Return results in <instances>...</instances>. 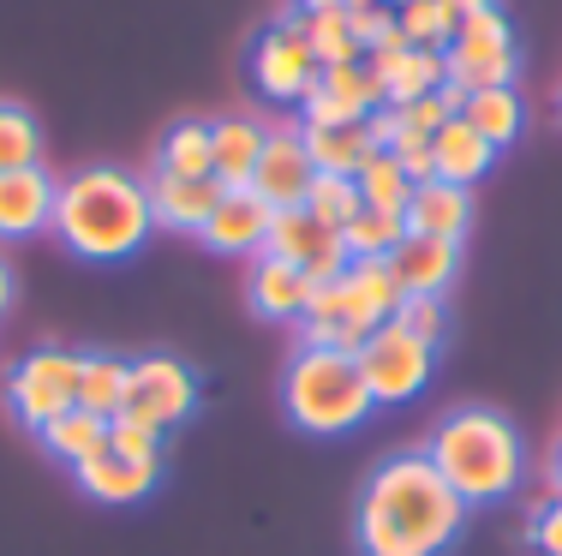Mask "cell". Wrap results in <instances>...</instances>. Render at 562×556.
<instances>
[{
	"instance_id": "obj_1",
	"label": "cell",
	"mask_w": 562,
	"mask_h": 556,
	"mask_svg": "<svg viewBox=\"0 0 562 556\" xmlns=\"http://www.w3.org/2000/svg\"><path fill=\"white\" fill-rule=\"evenodd\" d=\"M467 526V502L431 467L425 449L378 461L353 509V538L366 556H443Z\"/></svg>"
},
{
	"instance_id": "obj_2",
	"label": "cell",
	"mask_w": 562,
	"mask_h": 556,
	"mask_svg": "<svg viewBox=\"0 0 562 556\" xmlns=\"http://www.w3.org/2000/svg\"><path fill=\"white\" fill-rule=\"evenodd\" d=\"M48 228L66 240V251L90 263H114L126 251H138L150 240L156 216H150V192L138 174L114 162H90L78 174H66L55 185V222Z\"/></svg>"
},
{
	"instance_id": "obj_3",
	"label": "cell",
	"mask_w": 562,
	"mask_h": 556,
	"mask_svg": "<svg viewBox=\"0 0 562 556\" xmlns=\"http://www.w3.org/2000/svg\"><path fill=\"white\" fill-rule=\"evenodd\" d=\"M431 467L449 479V491L479 509V502H503L520 485V431L497 407H454L437 419L431 443H425Z\"/></svg>"
},
{
	"instance_id": "obj_4",
	"label": "cell",
	"mask_w": 562,
	"mask_h": 556,
	"mask_svg": "<svg viewBox=\"0 0 562 556\" xmlns=\"http://www.w3.org/2000/svg\"><path fill=\"white\" fill-rule=\"evenodd\" d=\"M401 282L390 270V258H353L341 270V282L317 287L312 306L300 317V348H336L359 353L371 341V329H383L401 311Z\"/></svg>"
},
{
	"instance_id": "obj_5",
	"label": "cell",
	"mask_w": 562,
	"mask_h": 556,
	"mask_svg": "<svg viewBox=\"0 0 562 556\" xmlns=\"http://www.w3.org/2000/svg\"><path fill=\"white\" fill-rule=\"evenodd\" d=\"M281 407L300 431L312 436H341V431H359L371 419V389L359 377V360L353 353H336V348H293L288 371H281Z\"/></svg>"
},
{
	"instance_id": "obj_6",
	"label": "cell",
	"mask_w": 562,
	"mask_h": 556,
	"mask_svg": "<svg viewBox=\"0 0 562 556\" xmlns=\"http://www.w3.org/2000/svg\"><path fill=\"white\" fill-rule=\"evenodd\" d=\"M78 371H85V353H66V348L24 353V360L7 371V407H12V419L36 436L48 419L72 413V407H78Z\"/></svg>"
},
{
	"instance_id": "obj_7",
	"label": "cell",
	"mask_w": 562,
	"mask_h": 556,
	"mask_svg": "<svg viewBox=\"0 0 562 556\" xmlns=\"http://www.w3.org/2000/svg\"><path fill=\"white\" fill-rule=\"evenodd\" d=\"M353 360H359V377H366L371 401H378V407H401V401H413V395L431 383L437 348H431V341H419V336H407V329L390 317L383 329H371V341L353 353Z\"/></svg>"
},
{
	"instance_id": "obj_8",
	"label": "cell",
	"mask_w": 562,
	"mask_h": 556,
	"mask_svg": "<svg viewBox=\"0 0 562 556\" xmlns=\"http://www.w3.org/2000/svg\"><path fill=\"white\" fill-rule=\"evenodd\" d=\"M317 55L300 31V12H281L276 24H263L251 36V84L263 90L270 102H305V90L317 84Z\"/></svg>"
},
{
	"instance_id": "obj_9",
	"label": "cell",
	"mask_w": 562,
	"mask_h": 556,
	"mask_svg": "<svg viewBox=\"0 0 562 556\" xmlns=\"http://www.w3.org/2000/svg\"><path fill=\"white\" fill-rule=\"evenodd\" d=\"M515 31H508V19L497 7L473 12V19H461V31H454L449 43V78L467 90H485V84H515Z\"/></svg>"
},
{
	"instance_id": "obj_10",
	"label": "cell",
	"mask_w": 562,
	"mask_h": 556,
	"mask_svg": "<svg viewBox=\"0 0 562 556\" xmlns=\"http://www.w3.org/2000/svg\"><path fill=\"white\" fill-rule=\"evenodd\" d=\"M192 407H198V371L186 360H173V353H144V360H132V377H126V413L132 419L168 431V425H180Z\"/></svg>"
},
{
	"instance_id": "obj_11",
	"label": "cell",
	"mask_w": 562,
	"mask_h": 556,
	"mask_svg": "<svg viewBox=\"0 0 562 556\" xmlns=\"http://www.w3.org/2000/svg\"><path fill=\"white\" fill-rule=\"evenodd\" d=\"M317 180V162L305 156V138H300V121H276L270 138H263V156L251 168V192L263 204L288 209V204H305V185Z\"/></svg>"
},
{
	"instance_id": "obj_12",
	"label": "cell",
	"mask_w": 562,
	"mask_h": 556,
	"mask_svg": "<svg viewBox=\"0 0 562 556\" xmlns=\"http://www.w3.org/2000/svg\"><path fill=\"white\" fill-rule=\"evenodd\" d=\"M144 192H150V216H156V222L198 234L210 216H216V204L227 197V185H222L216 174H168V168L150 162V174H144Z\"/></svg>"
},
{
	"instance_id": "obj_13",
	"label": "cell",
	"mask_w": 562,
	"mask_h": 556,
	"mask_svg": "<svg viewBox=\"0 0 562 556\" xmlns=\"http://www.w3.org/2000/svg\"><path fill=\"white\" fill-rule=\"evenodd\" d=\"M55 174L43 162L0 174V240H31L55 222Z\"/></svg>"
},
{
	"instance_id": "obj_14",
	"label": "cell",
	"mask_w": 562,
	"mask_h": 556,
	"mask_svg": "<svg viewBox=\"0 0 562 556\" xmlns=\"http://www.w3.org/2000/svg\"><path fill=\"white\" fill-rule=\"evenodd\" d=\"M270 222H276V204H263L251 185H234L198 234H204L210 251H251V258H258L263 240H270Z\"/></svg>"
},
{
	"instance_id": "obj_15",
	"label": "cell",
	"mask_w": 562,
	"mask_h": 556,
	"mask_svg": "<svg viewBox=\"0 0 562 556\" xmlns=\"http://www.w3.org/2000/svg\"><path fill=\"white\" fill-rule=\"evenodd\" d=\"M312 275L300 270V263H281L270 251H258L251 258V275H246V299L258 317H281V324H300L305 306H312Z\"/></svg>"
},
{
	"instance_id": "obj_16",
	"label": "cell",
	"mask_w": 562,
	"mask_h": 556,
	"mask_svg": "<svg viewBox=\"0 0 562 556\" xmlns=\"http://www.w3.org/2000/svg\"><path fill=\"white\" fill-rule=\"evenodd\" d=\"M390 270L401 282V294H437L443 299V287L454 282V270H461V240H431V234H407L395 251H390Z\"/></svg>"
},
{
	"instance_id": "obj_17",
	"label": "cell",
	"mask_w": 562,
	"mask_h": 556,
	"mask_svg": "<svg viewBox=\"0 0 562 556\" xmlns=\"http://www.w3.org/2000/svg\"><path fill=\"white\" fill-rule=\"evenodd\" d=\"M263 138L270 126L258 114H227V121H210V174H216L227 192L234 185H251V168L263 156Z\"/></svg>"
},
{
	"instance_id": "obj_18",
	"label": "cell",
	"mask_w": 562,
	"mask_h": 556,
	"mask_svg": "<svg viewBox=\"0 0 562 556\" xmlns=\"http://www.w3.org/2000/svg\"><path fill=\"white\" fill-rule=\"evenodd\" d=\"M473 222V192L449 180H419L407 197V234H431V240H461Z\"/></svg>"
},
{
	"instance_id": "obj_19",
	"label": "cell",
	"mask_w": 562,
	"mask_h": 556,
	"mask_svg": "<svg viewBox=\"0 0 562 556\" xmlns=\"http://www.w3.org/2000/svg\"><path fill=\"white\" fill-rule=\"evenodd\" d=\"M263 251H270V258H281V263H300V270H312L317 258H329V251H347V246H341V234L324 228V222H317L305 204H288V209H276Z\"/></svg>"
},
{
	"instance_id": "obj_20",
	"label": "cell",
	"mask_w": 562,
	"mask_h": 556,
	"mask_svg": "<svg viewBox=\"0 0 562 556\" xmlns=\"http://www.w3.org/2000/svg\"><path fill=\"white\" fill-rule=\"evenodd\" d=\"M156 479H162V467L126 461V455H114V449H102L97 461L78 467V485H85V497H97V502H138V497L156 491Z\"/></svg>"
},
{
	"instance_id": "obj_21",
	"label": "cell",
	"mask_w": 562,
	"mask_h": 556,
	"mask_svg": "<svg viewBox=\"0 0 562 556\" xmlns=\"http://www.w3.org/2000/svg\"><path fill=\"white\" fill-rule=\"evenodd\" d=\"M300 138H305V156L317 162V174H359L378 138H371V121H341V126H305L300 121Z\"/></svg>"
},
{
	"instance_id": "obj_22",
	"label": "cell",
	"mask_w": 562,
	"mask_h": 556,
	"mask_svg": "<svg viewBox=\"0 0 562 556\" xmlns=\"http://www.w3.org/2000/svg\"><path fill=\"white\" fill-rule=\"evenodd\" d=\"M431 156H437V180H449V185H467L473 192V180L485 174L491 162H497V150H491L485 138H479L473 126L454 114V121H443L431 132Z\"/></svg>"
},
{
	"instance_id": "obj_23",
	"label": "cell",
	"mask_w": 562,
	"mask_h": 556,
	"mask_svg": "<svg viewBox=\"0 0 562 556\" xmlns=\"http://www.w3.org/2000/svg\"><path fill=\"white\" fill-rule=\"evenodd\" d=\"M461 121L473 126L479 138L491 144V150H503V144L520 138V126H527V109H520V90H515V84H485V90H467Z\"/></svg>"
},
{
	"instance_id": "obj_24",
	"label": "cell",
	"mask_w": 562,
	"mask_h": 556,
	"mask_svg": "<svg viewBox=\"0 0 562 556\" xmlns=\"http://www.w3.org/2000/svg\"><path fill=\"white\" fill-rule=\"evenodd\" d=\"M36 443L48 449L55 461H66V467H85V461H97L102 449H109V419H97L90 407H72V413L48 419L43 431H36Z\"/></svg>"
},
{
	"instance_id": "obj_25",
	"label": "cell",
	"mask_w": 562,
	"mask_h": 556,
	"mask_svg": "<svg viewBox=\"0 0 562 556\" xmlns=\"http://www.w3.org/2000/svg\"><path fill=\"white\" fill-rule=\"evenodd\" d=\"M449 84V48H407L390 78H383V102H395V109H407V102L431 97V90Z\"/></svg>"
},
{
	"instance_id": "obj_26",
	"label": "cell",
	"mask_w": 562,
	"mask_h": 556,
	"mask_svg": "<svg viewBox=\"0 0 562 556\" xmlns=\"http://www.w3.org/2000/svg\"><path fill=\"white\" fill-rule=\"evenodd\" d=\"M126 377H132V360H120V353H85V371H78V407H90L97 419L126 413Z\"/></svg>"
},
{
	"instance_id": "obj_27",
	"label": "cell",
	"mask_w": 562,
	"mask_h": 556,
	"mask_svg": "<svg viewBox=\"0 0 562 556\" xmlns=\"http://www.w3.org/2000/svg\"><path fill=\"white\" fill-rule=\"evenodd\" d=\"M407 240V216L401 209H359L353 222L341 228V246H347V258H390V251Z\"/></svg>"
},
{
	"instance_id": "obj_28",
	"label": "cell",
	"mask_w": 562,
	"mask_h": 556,
	"mask_svg": "<svg viewBox=\"0 0 562 556\" xmlns=\"http://www.w3.org/2000/svg\"><path fill=\"white\" fill-rule=\"evenodd\" d=\"M156 168L168 174H210V121H173L156 144Z\"/></svg>"
},
{
	"instance_id": "obj_29",
	"label": "cell",
	"mask_w": 562,
	"mask_h": 556,
	"mask_svg": "<svg viewBox=\"0 0 562 556\" xmlns=\"http://www.w3.org/2000/svg\"><path fill=\"white\" fill-rule=\"evenodd\" d=\"M359 197H366L371 209H401L407 216V197H413V180L401 174V162L390 150H371L366 162H359Z\"/></svg>"
},
{
	"instance_id": "obj_30",
	"label": "cell",
	"mask_w": 562,
	"mask_h": 556,
	"mask_svg": "<svg viewBox=\"0 0 562 556\" xmlns=\"http://www.w3.org/2000/svg\"><path fill=\"white\" fill-rule=\"evenodd\" d=\"M300 31H305V43H312L317 66H353L366 55L359 36L347 31V12H300Z\"/></svg>"
},
{
	"instance_id": "obj_31",
	"label": "cell",
	"mask_w": 562,
	"mask_h": 556,
	"mask_svg": "<svg viewBox=\"0 0 562 556\" xmlns=\"http://www.w3.org/2000/svg\"><path fill=\"white\" fill-rule=\"evenodd\" d=\"M305 209H312L324 228H347V222L366 209V197H359V180L353 174H317L312 185H305Z\"/></svg>"
},
{
	"instance_id": "obj_32",
	"label": "cell",
	"mask_w": 562,
	"mask_h": 556,
	"mask_svg": "<svg viewBox=\"0 0 562 556\" xmlns=\"http://www.w3.org/2000/svg\"><path fill=\"white\" fill-rule=\"evenodd\" d=\"M395 24H401V36H407V48H449L454 31H461L449 0H407V7L395 12Z\"/></svg>"
},
{
	"instance_id": "obj_33",
	"label": "cell",
	"mask_w": 562,
	"mask_h": 556,
	"mask_svg": "<svg viewBox=\"0 0 562 556\" xmlns=\"http://www.w3.org/2000/svg\"><path fill=\"white\" fill-rule=\"evenodd\" d=\"M31 162H43V126L31 121V109L0 102V174L7 168H31Z\"/></svg>"
},
{
	"instance_id": "obj_34",
	"label": "cell",
	"mask_w": 562,
	"mask_h": 556,
	"mask_svg": "<svg viewBox=\"0 0 562 556\" xmlns=\"http://www.w3.org/2000/svg\"><path fill=\"white\" fill-rule=\"evenodd\" d=\"M109 449L126 455V461H150V467H162V431L144 425V419H132V413L109 419Z\"/></svg>"
},
{
	"instance_id": "obj_35",
	"label": "cell",
	"mask_w": 562,
	"mask_h": 556,
	"mask_svg": "<svg viewBox=\"0 0 562 556\" xmlns=\"http://www.w3.org/2000/svg\"><path fill=\"white\" fill-rule=\"evenodd\" d=\"M395 324L407 329V336H419V341H431V348H443V336H449V306H443L437 294H413V299H401Z\"/></svg>"
},
{
	"instance_id": "obj_36",
	"label": "cell",
	"mask_w": 562,
	"mask_h": 556,
	"mask_svg": "<svg viewBox=\"0 0 562 556\" xmlns=\"http://www.w3.org/2000/svg\"><path fill=\"white\" fill-rule=\"evenodd\" d=\"M390 156L401 162V174H407L413 185L419 180H437V156H431V132H413L407 121H401V132L390 138Z\"/></svg>"
},
{
	"instance_id": "obj_37",
	"label": "cell",
	"mask_w": 562,
	"mask_h": 556,
	"mask_svg": "<svg viewBox=\"0 0 562 556\" xmlns=\"http://www.w3.org/2000/svg\"><path fill=\"white\" fill-rule=\"evenodd\" d=\"M347 31L359 36V48L383 43V36H395V7H383V0H347Z\"/></svg>"
},
{
	"instance_id": "obj_38",
	"label": "cell",
	"mask_w": 562,
	"mask_h": 556,
	"mask_svg": "<svg viewBox=\"0 0 562 556\" xmlns=\"http://www.w3.org/2000/svg\"><path fill=\"white\" fill-rule=\"evenodd\" d=\"M527 538H532V551H544V556H562V491H551L532 509V521H527Z\"/></svg>"
},
{
	"instance_id": "obj_39",
	"label": "cell",
	"mask_w": 562,
	"mask_h": 556,
	"mask_svg": "<svg viewBox=\"0 0 562 556\" xmlns=\"http://www.w3.org/2000/svg\"><path fill=\"white\" fill-rule=\"evenodd\" d=\"M19 299V275H12V263L0 258V317H7V306Z\"/></svg>"
},
{
	"instance_id": "obj_40",
	"label": "cell",
	"mask_w": 562,
	"mask_h": 556,
	"mask_svg": "<svg viewBox=\"0 0 562 556\" xmlns=\"http://www.w3.org/2000/svg\"><path fill=\"white\" fill-rule=\"evenodd\" d=\"M485 7H491V0H449L454 19H473V12H485Z\"/></svg>"
},
{
	"instance_id": "obj_41",
	"label": "cell",
	"mask_w": 562,
	"mask_h": 556,
	"mask_svg": "<svg viewBox=\"0 0 562 556\" xmlns=\"http://www.w3.org/2000/svg\"><path fill=\"white\" fill-rule=\"evenodd\" d=\"M300 12H347V0H300Z\"/></svg>"
},
{
	"instance_id": "obj_42",
	"label": "cell",
	"mask_w": 562,
	"mask_h": 556,
	"mask_svg": "<svg viewBox=\"0 0 562 556\" xmlns=\"http://www.w3.org/2000/svg\"><path fill=\"white\" fill-rule=\"evenodd\" d=\"M551 491H562V443H557V455H551Z\"/></svg>"
},
{
	"instance_id": "obj_43",
	"label": "cell",
	"mask_w": 562,
	"mask_h": 556,
	"mask_svg": "<svg viewBox=\"0 0 562 556\" xmlns=\"http://www.w3.org/2000/svg\"><path fill=\"white\" fill-rule=\"evenodd\" d=\"M383 7H395V12H401V7H407V0H383Z\"/></svg>"
}]
</instances>
